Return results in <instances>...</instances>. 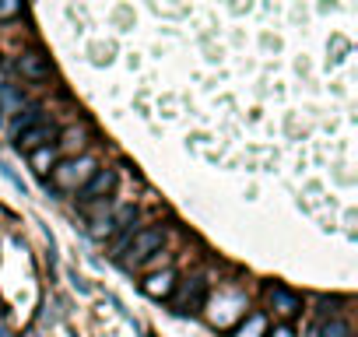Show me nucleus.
Segmentation results:
<instances>
[{
  "instance_id": "nucleus-4",
  "label": "nucleus",
  "mask_w": 358,
  "mask_h": 337,
  "mask_svg": "<svg viewBox=\"0 0 358 337\" xmlns=\"http://www.w3.org/2000/svg\"><path fill=\"white\" fill-rule=\"evenodd\" d=\"M162 243H165V232H162V229H144V232H137V236L130 239V250H127L130 260H127V264H141V260H148Z\"/></svg>"
},
{
  "instance_id": "nucleus-12",
  "label": "nucleus",
  "mask_w": 358,
  "mask_h": 337,
  "mask_svg": "<svg viewBox=\"0 0 358 337\" xmlns=\"http://www.w3.org/2000/svg\"><path fill=\"white\" fill-rule=\"evenodd\" d=\"M320 337H348V327L341 320H330V323L320 327Z\"/></svg>"
},
{
  "instance_id": "nucleus-8",
  "label": "nucleus",
  "mask_w": 358,
  "mask_h": 337,
  "mask_svg": "<svg viewBox=\"0 0 358 337\" xmlns=\"http://www.w3.org/2000/svg\"><path fill=\"white\" fill-rule=\"evenodd\" d=\"M271 306H274V313L278 316H295L299 309H302V299L295 295V292H288V288H271Z\"/></svg>"
},
{
  "instance_id": "nucleus-5",
  "label": "nucleus",
  "mask_w": 358,
  "mask_h": 337,
  "mask_svg": "<svg viewBox=\"0 0 358 337\" xmlns=\"http://www.w3.org/2000/svg\"><path fill=\"white\" fill-rule=\"evenodd\" d=\"M53 134H57V130H53V123L39 120V123H36V127H29V130H25L22 137H15V144H18L22 151H29V155H32V151L46 148V144L53 141Z\"/></svg>"
},
{
  "instance_id": "nucleus-13",
  "label": "nucleus",
  "mask_w": 358,
  "mask_h": 337,
  "mask_svg": "<svg viewBox=\"0 0 358 337\" xmlns=\"http://www.w3.org/2000/svg\"><path fill=\"white\" fill-rule=\"evenodd\" d=\"M267 337H295V330H292L288 323H281V327H274V334H267Z\"/></svg>"
},
{
  "instance_id": "nucleus-6",
  "label": "nucleus",
  "mask_w": 358,
  "mask_h": 337,
  "mask_svg": "<svg viewBox=\"0 0 358 337\" xmlns=\"http://www.w3.org/2000/svg\"><path fill=\"white\" fill-rule=\"evenodd\" d=\"M141 288H144V295H151V299H169V295L176 292V271H169V267H165V271H155Z\"/></svg>"
},
{
  "instance_id": "nucleus-10",
  "label": "nucleus",
  "mask_w": 358,
  "mask_h": 337,
  "mask_svg": "<svg viewBox=\"0 0 358 337\" xmlns=\"http://www.w3.org/2000/svg\"><path fill=\"white\" fill-rule=\"evenodd\" d=\"M57 155H60V148H57V144H46V148L32 151V168H36L39 176H43V173H50L53 162H57Z\"/></svg>"
},
{
  "instance_id": "nucleus-11",
  "label": "nucleus",
  "mask_w": 358,
  "mask_h": 337,
  "mask_svg": "<svg viewBox=\"0 0 358 337\" xmlns=\"http://www.w3.org/2000/svg\"><path fill=\"white\" fill-rule=\"evenodd\" d=\"M264 334H267V320H264L260 313H250V316L243 320V327H239L236 337H264Z\"/></svg>"
},
{
  "instance_id": "nucleus-2",
  "label": "nucleus",
  "mask_w": 358,
  "mask_h": 337,
  "mask_svg": "<svg viewBox=\"0 0 358 337\" xmlns=\"http://www.w3.org/2000/svg\"><path fill=\"white\" fill-rule=\"evenodd\" d=\"M134 218H137V208L134 204H123L116 215H99L95 222H92V229H88V236L95 239V243H106V239H113L120 229H127V225H134Z\"/></svg>"
},
{
  "instance_id": "nucleus-9",
  "label": "nucleus",
  "mask_w": 358,
  "mask_h": 337,
  "mask_svg": "<svg viewBox=\"0 0 358 337\" xmlns=\"http://www.w3.org/2000/svg\"><path fill=\"white\" fill-rule=\"evenodd\" d=\"M39 120H43V109H39V106H29V109H22V113L11 120V134H15V137H22V134H25L29 127H36Z\"/></svg>"
},
{
  "instance_id": "nucleus-1",
  "label": "nucleus",
  "mask_w": 358,
  "mask_h": 337,
  "mask_svg": "<svg viewBox=\"0 0 358 337\" xmlns=\"http://www.w3.org/2000/svg\"><path fill=\"white\" fill-rule=\"evenodd\" d=\"M95 173H99V168H95V158H92V155L67 158V162L53 165V187L64 190V194H74V190H81Z\"/></svg>"
},
{
  "instance_id": "nucleus-14",
  "label": "nucleus",
  "mask_w": 358,
  "mask_h": 337,
  "mask_svg": "<svg viewBox=\"0 0 358 337\" xmlns=\"http://www.w3.org/2000/svg\"><path fill=\"white\" fill-rule=\"evenodd\" d=\"M8 15H18V4H0V18H8Z\"/></svg>"
},
{
  "instance_id": "nucleus-7",
  "label": "nucleus",
  "mask_w": 358,
  "mask_h": 337,
  "mask_svg": "<svg viewBox=\"0 0 358 337\" xmlns=\"http://www.w3.org/2000/svg\"><path fill=\"white\" fill-rule=\"evenodd\" d=\"M18 71H22V78H29V81L50 78V64H46L43 53H22V57H18Z\"/></svg>"
},
{
  "instance_id": "nucleus-3",
  "label": "nucleus",
  "mask_w": 358,
  "mask_h": 337,
  "mask_svg": "<svg viewBox=\"0 0 358 337\" xmlns=\"http://www.w3.org/2000/svg\"><path fill=\"white\" fill-rule=\"evenodd\" d=\"M113 190H116V173H113V168H99V173L81 187V197H78V201H81L85 208H92V204H99L102 197H109Z\"/></svg>"
}]
</instances>
